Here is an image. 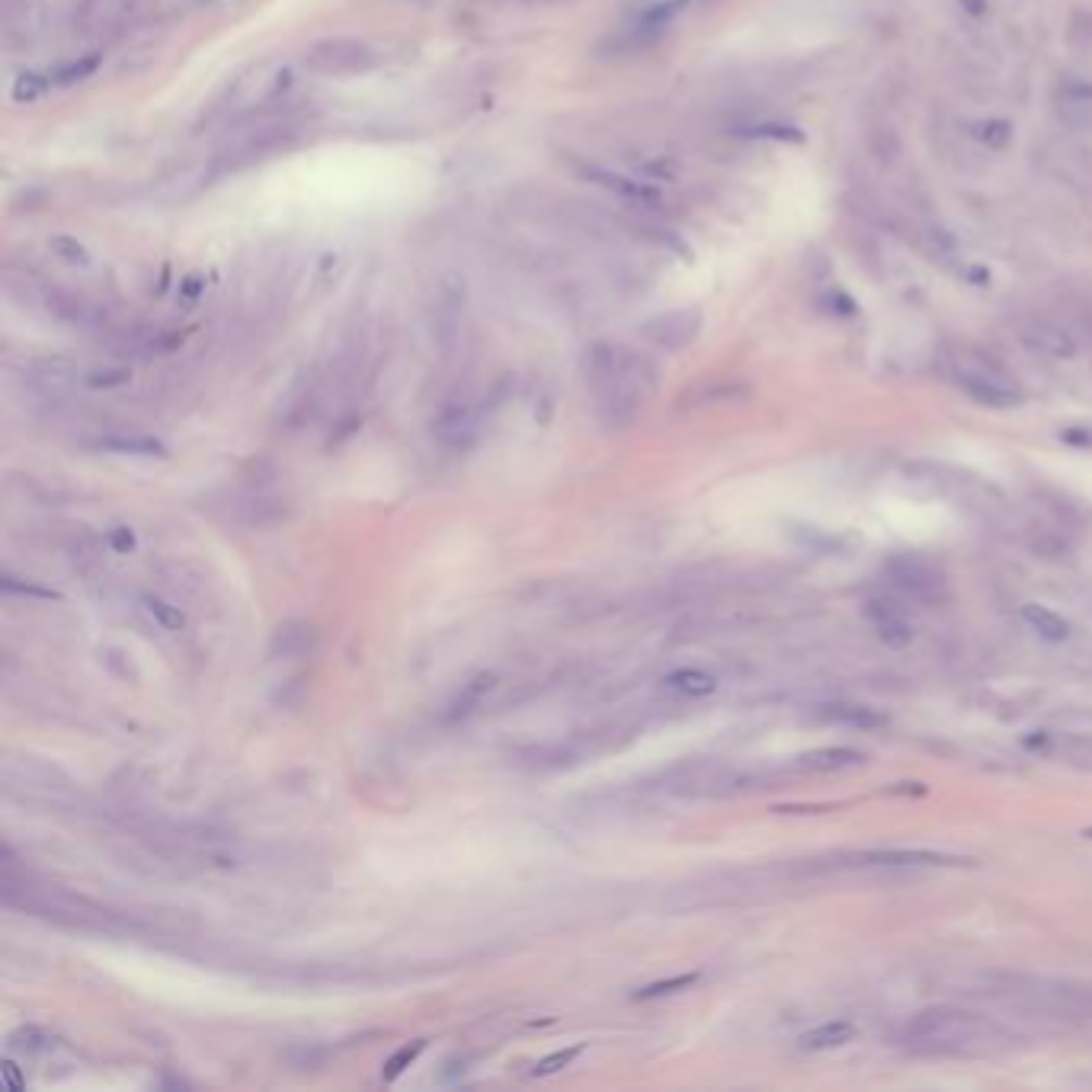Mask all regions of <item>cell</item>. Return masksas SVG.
Returning <instances> with one entry per match:
<instances>
[{
	"label": "cell",
	"mask_w": 1092,
	"mask_h": 1092,
	"mask_svg": "<svg viewBox=\"0 0 1092 1092\" xmlns=\"http://www.w3.org/2000/svg\"><path fill=\"white\" fill-rule=\"evenodd\" d=\"M1060 97H1063V103H1071V106H1092V84L1089 81H1080V77H1067L1063 84H1060Z\"/></svg>",
	"instance_id": "cell-31"
},
{
	"label": "cell",
	"mask_w": 1092,
	"mask_h": 1092,
	"mask_svg": "<svg viewBox=\"0 0 1092 1092\" xmlns=\"http://www.w3.org/2000/svg\"><path fill=\"white\" fill-rule=\"evenodd\" d=\"M737 135L743 139H769V142H788V145H801L804 132L794 125H779V122H757V125H743L737 128Z\"/></svg>",
	"instance_id": "cell-20"
},
{
	"label": "cell",
	"mask_w": 1092,
	"mask_h": 1092,
	"mask_svg": "<svg viewBox=\"0 0 1092 1092\" xmlns=\"http://www.w3.org/2000/svg\"><path fill=\"white\" fill-rule=\"evenodd\" d=\"M519 4H526V7H567L571 0H519Z\"/></svg>",
	"instance_id": "cell-35"
},
{
	"label": "cell",
	"mask_w": 1092,
	"mask_h": 1092,
	"mask_svg": "<svg viewBox=\"0 0 1092 1092\" xmlns=\"http://www.w3.org/2000/svg\"><path fill=\"white\" fill-rule=\"evenodd\" d=\"M52 1044H55V1038H52L49 1032L36 1029V1026L16 1029V1032L10 1035V1048H13V1051H30V1054H36V1051L52 1048Z\"/></svg>",
	"instance_id": "cell-29"
},
{
	"label": "cell",
	"mask_w": 1092,
	"mask_h": 1092,
	"mask_svg": "<svg viewBox=\"0 0 1092 1092\" xmlns=\"http://www.w3.org/2000/svg\"><path fill=\"white\" fill-rule=\"evenodd\" d=\"M142 612H145V616H148L157 628H164V631H184V628H187L184 609L173 606V603H167V600H161V596H142Z\"/></svg>",
	"instance_id": "cell-18"
},
{
	"label": "cell",
	"mask_w": 1092,
	"mask_h": 1092,
	"mask_svg": "<svg viewBox=\"0 0 1092 1092\" xmlns=\"http://www.w3.org/2000/svg\"><path fill=\"white\" fill-rule=\"evenodd\" d=\"M462 314H465V289L459 279H446L436 289V308H433V330L443 350H452L455 340L462 336Z\"/></svg>",
	"instance_id": "cell-9"
},
{
	"label": "cell",
	"mask_w": 1092,
	"mask_h": 1092,
	"mask_svg": "<svg viewBox=\"0 0 1092 1092\" xmlns=\"http://www.w3.org/2000/svg\"><path fill=\"white\" fill-rule=\"evenodd\" d=\"M961 4H965V10L974 13V16H984V13H987V0H961Z\"/></svg>",
	"instance_id": "cell-36"
},
{
	"label": "cell",
	"mask_w": 1092,
	"mask_h": 1092,
	"mask_svg": "<svg viewBox=\"0 0 1092 1092\" xmlns=\"http://www.w3.org/2000/svg\"><path fill=\"white\" fill-rule=\"evenodd\" d=\"M971 135L987 148H1006L1012 142V125L1006 119H984L971 125Z\"/></svg>",
	"instance_id": "cell-24"
},
{
	"label": "cell",
	"mask_w": 1092,
	"mask_h": 1092,
	"mask_svg": "<svg viewBox=\"0 0 1092 1092\" xmlns=\"http://www.w3.org/2000/svg\"><path fill=\"white\" fill-rule=\"evenodd\" d=\"M824 718L836 721V724H849V727H878L881 724V715H875L872 709H862V705H827Z\"/></svg>",
	"instance_id": "cell-22"
},
{
	"label": "cell",
	"mask_w": 1092,
	"mask_h": 1092,
	"mask_svg": "<svg viewBox=\"0 0 1092 1092\" xmlns=\"http://www.w3.org/2000/svg\"><path fill=\"white\" fill-rule=\"evenodd\" d=\"M1019 336H1022V344L1032 347L1041 356H1051V359H1074L1077 356V340L1067 330H1060L1057 324L1029 321L1019 330Z\"/></svg>",
	"instance_id": "cell-11"
},
{
	"label": "cell",
	"mask_w": 1092,
	"mask_h": 1092,
	"mask_svg": "<svg viewBox=\"0 0 1092 1092\" xmlns=\"http://www.w3.org/2000/svg\"><path fill=\"white\" fill-rule=\"evenodd\" d=\"M0 1077H4V1086H7L10 1092H22V1089H27V1077H22V1071H19L13 1060L0 1063Z\"/></svg>",
	"instance_id": "cell-34"
},
{
	"label": "cell",
	"mask_w": 1092,
	"mask_h": 1092,
	"mask_svg": "<svg viewBox=\"0 0 1092 1092\" xmlns=\"http://www.w3.org/2000/svg\"><path fill=\"white\" fill-rule=\"evenodd\" d=\"M887 577L900 589L903 596L917 600L923 606H936L948 596V586L942 571H936L926 558L920 555H897L887 561Z\"/></svg>",
	"instance_id": "cell-5"
},
{
	"label": "cell",
	"mask_w": 1092,
	"mask_h": 1092,
	"mask_svg": "<svg viewBox=\"0 0 1092 1092\" xmlns=\"http://www.w3.org/2000/svg\"><path fill=\"white\" fill-rule=\"evenodd\" d=\"M497 686V676L493 673H477L471 682H468V686H465V692L459 695V698H455V705H452V712H449V718H459V715H468L471 712V705H477V701H481L490 689Z\"/></svg>",
	"instance_id": "cell-21"
},
{
	"label": "cell",
	"mask_w": 1092,
	"mask_h": 1092,
	"mask_svg": "<svg viewBox=\"0 0 1092 1092\" xmlns=\"http://www.w3.org/2000/svg\"><path fill=\"white\" fill-rule=\"evenodd\" d=\"M1086 836H1092V830H1086Z\"/></svg>",
	"instance_id": "cell-37"
},
{
	"label": "cell",
	"mask_w": 1092,
	"mask_h": 1092,
	"mask_svg": "<svg viewBox=\"0 0 1092 1092\" xmlns=\"http://www.w3.org/2000/svg\"><path fill=\"white\" fill-rule=\"evenodd\" d=\"M100 61H103L100 52H87V55H77V58H71V61L58 64L49 77H52V84H61V87L77 84V81H87L90 74H94L97 67H100Z\"/></svg>",
	"instance_id": "cell-19"
},
{
	"label": "cell",
	"mask_w": 1092,
	"mask_h": 1092,
	"mask_svg": "<svg viewBox=\"0 0 1092 1092\" xmlns=\"http://www.w3.org/2000/svg\"><path fill=\"white\" fill-rule=\"evenodd\" d=\"M1022 619H1026V625L1038 634V638L1044 641H1067L1071 638V625H1067V619H1060L1054 609L1041 606V603H1026L1022 606Z\"/></svg>",
	"instance_id": "cell-13"
},
{
	"label": "cell",
	"mask_w": 1092,
	"mask_h": 1092,
	"mask_svg": "<svg viewBox=\"0 0 1092 1092\" xmlns=\"http://www.w3.org/2000/svg\"><path fill=\"white\" fill-rule=\"evenodd\" d=\"M583 381L593 398L596 420L606 429H622L641 417L657 392L651 359L619 344H593L583 353Z\"/></svg>",
	"instance_id": "cell-1"
},
{
	"label": "cell",
	"mask_w": 1092,
	"mask_h": 1092,
	"mask_svg": "<svg viewBox=\"0 0 1092 1092\" xmlns=\"http://www.w3.org/2000/svg\"><path fill=\"white\" fill-rule=\"evenodd\" d=\"M644 340H651L660 350H686L701 333V311L698 308H670L654 314L641 327Z\"/></svg>",
	"instance_id": "cell-6"
},
{
	"label": "cell",
	"mask_w": 1092,
	"mask_h": 1092,
	"mask_svg": "<svg viewBox=\"0 0 1092 1092\" xmlns=\"http://www.w3.org/2000/svg\"><path fill=\"white\" fill-rule=\"evenodd\" d=\"M94 446L103 452H116V455H157V459L167 455V446L154 436H100Z\"/></svg>",
	"instance_id": "cell-16"
},
{
	"label": "cell",
	"mask_w": 1092,
	"mask_h": 1092,
	"mask_svg": "<svg viewBox=\"0 0 1092 1092\" xmlns=\"http://www.w3.org/2000/svg\"><path fill=\"white\" fill-rule=\"evenodd\" d=\"M951 375L958 381V388L984 407H996V411H1006V407H1019L1026 401L1022 395V384L1003 369L996 366L990 356L961 350L958 359L951 362Z\"/></svg>",
	"instance_id": "cell-3"
},
{
	"label": "cell",
	"mask_w": 1092,
	"mask_h": 1092,
	"mask_svg": "<svg viewBox=\"0 0 1092 1092\" xmlns=\"http://www.w3.org/2000/svg\"><path fill=\"white\" fill-rule=\"evenodd\" d=\"M855 1038V1026L852 1022H824V1026H817L811 1032L801 1035V1048L804 1051H833V1048H843V1044H849Z\"/></svg>",
	"instance_id": "cell-14"
},
{
	"label": "cell",
	"mask_w": 1092,
	"mask_h": 1092,
	"mask_svg": "<svg viewBox=\"0 0 1092 1092\" xmlns=\"http://www.w3.org/2000/svg\"><path fill=\"white\" fill-rule=\"evenodd\" d=\"M305 67L311 74L324 77H350V74H369L381 64V55L372 49L369 42L350 39V36H333V39H317L305 49Z\"/></svg>",
	"instance_id": "cell-4"
},
{
	"label": "cell",
	"mask_w": 1092,
	"mask_h": 1092,
	"mask_svg": "<svg viewBox=\"0 0 1092 1092\" xmlns=\"http://www.w3.org/2000/svg\"><path fill=\"white\" fill-rule=\"evenodd\" d=\"M571 164H574L577 176L589 179V184H596V187H603V190H609V193L622 196L625 202H634L638 209L654 206V202L660 199V193H657L651 184H641V179H631V176H625V173H616V170L600 167V164H589V161H574V157H571Z\"/></svg>",
	"instance_id": "cell-8"
},
{
	"label": "cell",
	"mask_w": 1092,
	"mask_h": 1092,
	"mask_svg": "<svg viewBox=\"0 0 1092 1092\" xmlns=\"http://www.w3.org/2000/svg\"><path fill=\"white\" fill-rule=\"evenodd\" d=\"M692 984H698V974H695V971L676 974V977H670V981L647 984V987H641L638 993H631V996H634V999H660V996H673V993H679V990H689Z\"/></svg>",
	"instance_id": "cell-26"
},
{
	"label": "cell",
	"mask_w": 1092,
	"mask_h": 1092,
	"mask_svg": "<svg viewBox=\"0 0 1092 1092\" xmlns=\"http://www.w3.org/2000/svg\"><path fill=\"white\" fill-rule=\"evenodd\" d=\"M900 1041L920 1057H996L1012 1048V1035L996 1019L961 1006L923 1009L909 1019Z\"/></svg>",
	"instance_id": "cell-2"
},
{
	"label": "cell",
	"mask_w": 1092,
	"mask_h": 1092,
	"mask_svg": "<svg viewBox=\"0 0 1092 1092\" xmlns=\"http://www.w3.org/2000/svg\"><path fill=\"white\" fill-rule=\"evenodd\" d=\"M667 689H673L679 695L698 698V695H712L718 689V679L712 673H705V670H676V673L667 676Z\"/></svg>",
	"instance_id": "cell-17"
},
{
	"label": "cell",
	"mask_w": 1092,
	"mask_h": 1092,
	"mask_svg": "<svg viewBox=\"0 0 1092 1092\" xmlns=\"http://www.w3.org/2000/svg\"><path fill=\"white\" fill-rule=\"evenodd\" d=\"M426 1051V1038H417V1041H411V1044H404V1048H398L388 1060H384V1067H381V1080L384 1083H395L404 1071H407V1067H411L420 1054Z\"/></svg>",
	"instance_id": "cell-23"
},
{
	"label": "cell",
	"mask_w": 1092,
	"mask_h": 1092,
	"mask_svg": "<svg viewBox=\"0 0 1092 1092\" xmlns=\"http://www.w3.org/2000/svg\"><path fill=\"white\" fill-rule=\"evenodd\" d=\"M0 589L10 596H30V600H42V603H52V600H61L58 589H49L42 583H33V580H19L13 574H4L0 577Z\"/></svg>",
	"instance_id": "cell-25"
},
{
	"label": "cell",
	"mask_w": 1092,
	"mask_h": 1092,
	"mask_svg": "<svg viewBox=\"0 0 1092 1092\" xmlns=\"http://www.w3.org/2000/svg\"><path fill=\"white\" fill-rule=\"evenodd\" d=\"M128 369H100L87 375V388H119V384H128Z\"/></svg>",
	"instance_id": "cell-33"
},
{
	"label": "cell",
	"mask_w": 1092,
	"mask_h": 1092,
	"mask_svg": "<svg viewBox=\"0 0 1092 1092\" xmlns=\"http://www.w3.org/2000/svg\"><path fill=\"white\" fill-rule=\"evenodd\" d=\"M45 36L42 0H4V42L7 49H33Z\"/></svg>",
	"instance_id": "cell-7"
},
{
	"label": "cell",
	"mask_w": 1092,
	"mask_h": 1092,
	"mask_svg": "<svg viewBox=\"0 0 1092 1092\" xmlns=\"http://www.w3.org/2000/svg\"><path fill=\"white\" fill-rule=\"evenodd\" d=\"M866 619H869V625L875 628V634L887 647H906L909 641H914V625H909L903 619V612L897 606H891V603L869 600Z\"/></svg>",
	"instance_id": "cell-10"
},
{
	"label": "cell",
	"mask_w": 1092,
	"mask_h": 1092,
	"mask_svg": "<svg viewBox=\"0 0 1092 1092\" xmlns=\"http://www.w3.org/2000/svg\"><path fill=\"white\" fill-rule=\"evenodd\" d=\"M317 651V631L308 622H282L269 638V657L276 660H292V657H308Z\"/></svg>",
	"instance_id": "cell-12"
},
{
	"label": "cell",
	"mask_w": 1092,
	"mask_h": 1092,
	"mask_svg": "<svg viewBox=\"0 0 1092 1092\" xmlns=\"http://www.w3.org/2000/svg\"><path fill=\"white\" fill-rule=\"evenodd\" d=\"M583 1054V1044H571V1048H561L549 1057H541L535 1067H532V1077H552V1074H561L564 1067H571L577 1057Z\"/></svg>",
	"instance_id": "cell-28"
},
{
	"label": "cell",
	"mask_w": 1092,
	"mask_h": 1092,
	"mask_svg": "<svg viewBox=\"0 0 1092 1092\" xmlns=\"http://www.w3.org/2000/svg\"><path fill=\"white\" fill-rule=\"evenodd\" d=\"M52 87V77H36V74H22L13 87V100L16 103H33L39 100L45 90Z\"/></svg>",
	"instance_id": "cell-30"
},
{
	"label": "cell",
	"mask_w": 1092,
	"mask_h": 1092,
	"mask_svg": "<svg viewBox=\"0 0 1092 1092\" xmlns=\"http://www.w3.org/2000/svg\"><path fill=\"white\" fill-rule=\"evenodd\" d=\"M106 541H109V549L116 555H132L135 549H139V538H135L132 526H112L106 532Z\"/></svg>",
	"instance_id": "cell-32"
},
{
	"label": "cell",
	"mask_w": 1092,
	"mask_h": 1092,
	"mask_svg": "<svg viewBox=\"0 0 1092 1092\" xmlns=\"http://www.w3.org/2000/svg\"><path fill=\"white\" fill-rule=\"evenodd\" d=\"M49 250H52V254H55L61 263H71V266H87V263H90L87 247H84L77 238H71V235H55V238H49Z\"/></svg>",
	"instance_id": "cell-27"
},
{
	"label": "cell",
	"mask_w": 1092,
	"mask_h": 1092,
	"mask_svg": "<svg viewBox=\"0 0 1092 1092\" xmlns=\"http://www.w3.org/2000/svg\"><path fill=\"white\" fill-rule=\"evenodd\" d=\"M862 753H855V749L849 746H824V749H811V753L798 757V766L801 769H811V772H839V769H852L859 766Z\"/></svg>",
	"instance_id": "cell-15"
}]
</instances>
